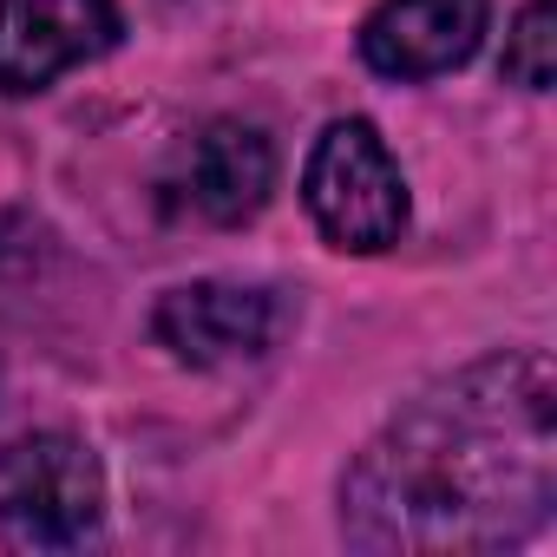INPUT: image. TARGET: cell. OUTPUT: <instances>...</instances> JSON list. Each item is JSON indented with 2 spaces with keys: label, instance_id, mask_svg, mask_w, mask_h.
I'll return each mask as SVG.
<instances>
[{
  "label": "cell",
  "instance_id": "6da1fadb",
  "mask_svg": "<svg viewBox=\"0 0 557 557\" xmlns=\"http://www.w3.org/2000/svg\"><path fill=\"white\" fill-rule=\"evenodd\" d=\"M557 505V374L537 348L413 394L342 479V537L400 557L524 544Z\"/></svg>",
  "mask_w": 557,
  "mask_h": 557
},
{
  "label": "cell",
  "instance_id": "7a4b0ae2",
  "mask_svg": "<svg viewBox=\"0 0 557 557\" xmlns=\"http://www.w3.org/2000/svg\"><path fill=\"white\" fill-rule=\"evenodd\" d=\"M302 203L322 243L342 256H381L407 236V177L368 119H335L315 138L302 164Z\"/></svg>",
  "mask_w": 557,
  "mask_h": 557
},
{
  "label": "cell",
  "instance_id": "3957f363",
  "mask_svg": "<svg viewBox=\"0 0 557 557\" xmlns=\"http://www.w3.org/2000/svg\"><path fill=\"white\" fill-rule=\"evenodd\" d=\"M106 524V466L73 433H21L0 446V537L27 550H79Z\"/></svg>",
  "mask_w": 557,
  "mask_h": 557
},
{
  "label": "cell",
  "instance_id": "277c9868",
  "mask_svg": "<svg viewBox=\"0 0 557 557\" xmlns=\"http://www.w3.org/2000/svg\"><path fill=\"white\" fill-rule=\"evenodd\" d=\"M283 296L262 283H184L164 289L151 309V335L158 348H171V361L184 368H243L262 361L283 342Z\"/></svg>",
  "mask_w": 557,
  "mask_h": 557
},
{
  "label": "cell",
  "instance_id": "5b68a950",
  "mask_svg": "<svg viewBox=\"0 0 557 557\" xmlns=\"http://www.w3.org/2000/svg\"><path fill=\"white\" fill-rule=\"evenodd\" d=\"M125 40L119 0H0V92L34 99Z\"/></svg>",
  "mask_w": 557,
  "mask_h": 557
},
{
  "label": "cell",
  "instance_id": "8992f818",
  "mask_svg": "<svg viewBox=\"0 0 557 557\" xmlns=\"http://www.w3.org/2000/svg\"><path fill=\"white\" fill-rule=\"evenodd\" d=\"M492 27V0H381L361 21V60L381 79L420 86L459 73Z\"/></svg>",
  "mask_w": 557,
  "mask_h": 557
},
{
  "label": "cell",
  "instance_id": "52a82bcc",
  "mask_svg": "<svg viewBox=\"0 0 557 557\" xmlns=\"http://www.w3.org/2000/svg\"><path fill=\"white\" fill-rule=\"evenodd\" d=\"M177 190H184L190 216H203L216 230L249 223L269 203V190H275V145H269V132L243 125V119H210L177 158Z\"/></svg>",
  "mask_w": 557,
  "mask_h": 557
},
{
  "label": "cell",
  "instance_id": "ba28073f",
  "mask_svg": "<svg viewBox=\"0 0 557 557\" xmlns=\"http://www.w3.org/2000/svg\"><path fill=\"white\" fill-rule=\"evenodd\" d=\"M505 79L524 92H550V0H524L505 34Z\"/></svg>",
  "mask_w": 557,
  "mask_h": 557
},
{
  "label": "cell",
  "instance_id": "9c48e42d",
  "mask_svg": "<svg viewBox=\"0 0 557 557\" xmlns=\"http://www.w3.org/2000/svg\"><path fill=\"white\" fill-rule=\"evenodd\" d=\"M164 8H203V0H164Z\"/></svg>",
  "mask_w": 557,
  "mask_h": 557
}]
</instances>
